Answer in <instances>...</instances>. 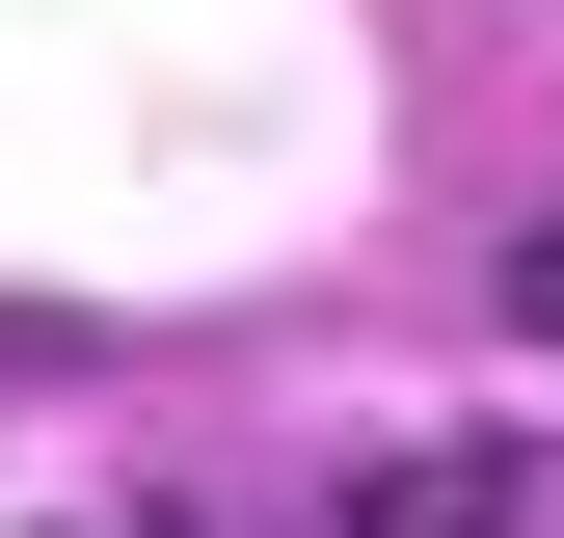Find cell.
Returning <instances> with one entry per match:
<instances>
[{
	"instance_id": "cell-1",
	"label": "cell",
	"mask_w": 564,
	"mask_h": 538,
	"mask_svg": "<svg viewBox=\"0 0 564 538\" xmlns=\"http://www.w3.org/2000/svg\"><path fill=\"white\" fill-rule=\"evenodd\" d=\"M323 538H538V485H511V431H431V458H377Z\"/></svg>"
},
{
	"instance_id": "cell-2",
	"label": "cell",
	"mask_w": 564,
	"mask_h": 538,
	"mask_svg": "<svg viewBox=\"0 0 564 538\" xmlns=\"http://www.w3.org/2000/svg\"><path fill=\"white\" fill-rule=\"evenodd\" d=\"M484 297H511V351H564V216H538L511 269H484Z\"/></svg>"
}]
</instances>
